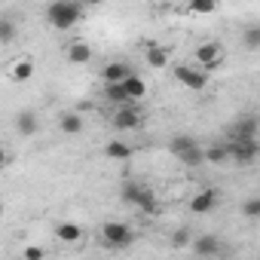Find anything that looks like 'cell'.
<instances>
[{
	"label": "cell",
	"mask_w": 260,
	"mask_h": 260,
	"mask_svg": "<svg viewBox=\"0 0 260 260\" xmlns=\"http://www.w3.org/2000/svg\"><path fill=\"white\" fill-rule=\"evenodd\" d=\"M144 122V113L135 101H128V104H119V110L113 113V128L116 132H132V128H138Z\"/></svg>",
	"instance_id": "obj_5"
},
{
	"label": "cell",
	"mask_w": 260,
	"mask_h": 260,
	"mask_svg": "<svg viewBox=\"0 0 260 260\" xmlns=\"http://www.w3.org/2000/svg\"><path fill=\"white\" fill-rule=\"evenodd\" d=\"M37 128H40L37 113H34V110H19V116H16V132H19L22 138H34Z\"/></svg>",
	"instance_id": "obj_9"
},
{
	"label": "cell",
	"mask_w": 260,
	"mask_h": 260,
	"mask_svg": "<svg viewBox=\"0 0 260 260\" xmlns=\"http://www.w3.org/2000/svg\"><path fill=\"white\" fill-rule=\"evenodd\" d=\"M260 156V144L257 138H245V141H230V159L239 166H251Z\"/></svg>",
	"instance_id": "obj_7"
},
{
	"label": "cell",
	"mask_w": 260,
	"mask_h": 260,
	"mask_svg": "<svg viewBox=\"0 0 260 260\" xmlns=\"http://www.w3.org/2000/svg\"><path fill=\"white\" fill-rule=\"evenodd\" d=\"M104 0H83V7H101Z\"/></svg>",
	"instance_id": "obj_29"
},
{
	"label": "cell",
	"mask_w": 260,
	"mask_h": 260,
	"mask_svg": "<svg viewBox=\"0 0 260 260\" xmlns=\"http://www.w3.org/2000/svg\"><path fill=\"white\" fill-rule=\"evenodd\" d=\"M31 77H34V61H31V58H19V61L13 64V80L25 83V80H31Z\"/></svg>",
	"instance_id": "obj_22"
},
{
	"label": "cell",
	"mask_w": 260,
	"mask_h": 260,
	"mask_svg": "<svg viewBox=\"0 0 260 260\" xmlns=\"http://www.w3.org/2000/svg\"><path fill=\"white\" fill-rule=\"evenodd\" d=\"M190 248H193L199 257H214V254H220V251H223V245H220V239H217V236H196Z\"/></svg>",
	"instance_id": "obj_11"
},
{
	"label": "cell",
	"mask_w": 260,
	"mask_h": 260,
	"mask_svg": "<svg viewBox=\"0 0 260 260\" xmlns=\"http://www.w3.org/2000/svg\"><path fill=\"white\" fill-rule=\"evenodd\" d=\"M144 58H147V64H150L153 71H162V68L172 64V52H169L166 46H147V49H144Z\"/></svg>",
	"instance_id": "obj_13"
},
{
	"label": "cell",
	"mask_w": 260,
	"mask_h": 260,
	"mask_svg": "<svg viewBox=\"0 0 260 260\" xmlns=\"http://www.w3.org/2000/svg\"><path fill=\"white\" fill-rule=\"evenodd\" d=\"M226 159H230V144H214V147L205 150V162L220 166V162H226Z\"/></svg>",
	"instance_id": "obj_23"
},
{
	"label": "cell",
	"mask_w": 260,
	"mask_h": 260,
	"mask_svg": "<svg viewBox=\"0 0 260 260\" xmlns=\"http://www.w3.org/2000/svg\"><path fill=\"white\" fill-rule=\"evenodd\" d=\"M101 239H104L110 248H125V245L135 242V233H132V226L122 223V220H107V223L101 226Z\"/></svg>",
	"instance_id": "obj_4"
},
{
	"label": "cell",
	"mask_w": 260,
	"mask_h": 260,
	"mask_svg": "<svg viewBox=\"0 0 260 260\" xmlns=\"http://www.w3.org/2000/svg\"><path fill=\"white\" fill-rule=\"evenodd\" d=\"M104 98L113 104H128V92L122 83H104Z\"/></svg>",
	"instance_id": "obj_20"
},
{
	"label": "cell",
	"mask_w": 260,
	"mask_h": 260,
	"mask_svg": "<svg viewBox=\"0 0 260 260\" xmlns=\"http://www.w3.org/2000/svg\"><path fill=\"white\" fill-rule=\"evenodd\" d=\"M25 260H43L46 257V251L43 248H37V245H31V248H25V254H22Z\"/></svg>",
	"instance_id": "obj_27"
},
{
	"label": "cell",
	"mask_w": 260,
	"mask_h": 260,
	"mask_svg": "<svg viewBox=\"0 0 260 260\" xmlns=\"http://www.w3.org/2000/svg\"><path fill=\"white\" fill-rule=\"evenodd\" d=\"M242 43L245 49H260V25H248L242 31Z\"/></svg>",
	"instance_id": "obj_24"
},
{
	"label": "cell",
	"mask_w": 260,
	"mask_h": 260,
	"mask_svg": "<svg viewBox=\"0 0 260 260\" xmlns=\"http://www.w3.org/2000/svg\"><path fill=\"white\" fill-rule=\"evenodd\" d=\"M217 202H220V193H217L214 187H205V190H199V193L190 199V211H196V214H211V211L217 208Z\"/></svg>",
	"instance_id": "obj_8"
},
{
	"label": "cell",
	"mask_w": 260,
	"mask_h": 260,
	"mask_svg": "<svg viewBox=\"0 0 260 260\" xmlns=\"http://www.w3.org/2000/svg\"><path fill=\"white\" fill-rule=\"evenodd\" d=\"M55 239H58L61 245H80V242H83V226L74 223V220H64V223L55 226Z\"/></svg>",
	"instance_id": "obj_10"
},
{
	"label": "cell",
	"mask_w": 260,
	"mask_h": 260,
	"mask_svg": "<svg viewBox=\"0 0 260 260\" xmlns=\"http://www.w3.org/2000/svg\"><path fill=\"white\" fill-rule=\"evenodd\" d=\"M83 0H52L46 7V22L55 31H71L80 19H83Z\"/></svg>",
	"instance_id": "obj_1"
},
{
	"label": "cell",
	"mask_w": 260,
	"mask_h": 260,
	"mask_svg": "<svg viewBox=\"0 0 260 260\" xmlns=\"http://www.w3.org/2000/svg\"><path fill=\"white\" fill-rule=\"evenodd\" d=\"M242 214L251 217V220H260V196H251L242 202Z\"/></svg>",
	"instance_id": "obj_26"
},
{
	"label": "cell",
	"mask_w": 260,
	"mask_h": 260,
	"mask_svg": "<svg viewBox=\"0 0 260 260\" xmlns=\"http://www.w3.org/2000/svg\"><path fill=\"white\" fill-rule=\"evenodd\" d=\"M13 40H16V25H13V19H10V16H4V19H0V43L10 46Z\"/></svg>",
	"instance_id": "obj_25"
},
{
	"label": "cell",
	"mask_w": 260,
	"mask_h": 260,
	"mask_svg": "<svg viewBox=\"0 0 260 260\" xmlns=\"http://www.w3.org/2000/svg\"><path fill=\"white\" fill-rule=\"evenodd\" d=\"M196 147H199V144H196V138H193V135H175V138L169 141V150H172V156H178V159H181V156H187V153H190V150H196Z\"/></svg>",
	"instance_id": "obj_18"
},
{
	"label": "cell",
	"mask_w": 260,
	"mask_h": 260,
	"mask_svg": "<svg viewBox=\"0 0 260 260\" xmlns=\"http://www.w3.org/2000/svg\"><path fill=\"white\" fill-rule=\"evenodd\" d=\"M122 86H125V92H128V101H144V98H147V83H144L138 74H128V77L122 80Z\"/></svg>",
	"instance_id": "obj_15"
},
{
	"label": "cell",
	"mask_w": 260,
	"mask_h": 260,
	"mask_svg": "<svg viewBox=\"0 0 260 260\" xmlns=\"http://www.w3.org/2000/svg\"><path fill=\"white\" fill-rule=\"evenodd\" d=\"M245 138H257V119H239L230 128V141H245Z\"/></svg>",
	"instance_id": "obj_16"
},
{
	"label": "cell",
	"mask_w": 260,
	"mask_h": 260,
	"mask_svg": "<svg viewBox=\"0 0 260 260\" xmlns=\"http://www.w3.org/2000/svg\"><path fill=\"white\" fill-rule=\"evenodd\" d=\"M172 74H175V80H178L184 89H193V92L208 89V74H205L199 64H175Z\"/></svg>",
	"instance_id": "obj_3"
},
{
	"label": "cell",
	"mask_w": 260,
	"mask_h": 260,
	"mask_svg": "<svg viewBox=\"0 0 260 260\" xmlns=\"http://www.w3.org/2000/svg\"><path fill=\"white\" fill-rule=\"evenodd\" d=\"M92 55H95V52H92V46H89V43H83V40H74V43L68 46V61H71V64H89V61H92Z\"/></svg>",
	"instance_id": "obj_14"
},
{
	"label": "cell",
	"mask_w": 260,
	"mask_h": 260,
	"mask_svg": "<svg viewBox=\"0 0 260 260\" xmlns=\"http://www.w3.org/2000/svg\"><path fill=\"white\" fill-rule=\"evenodd\" d=\"M104 156H107V159H116V162H122V159H128V156H132V147H128L122 138H113V141H107V144H104Z\"/></svg>",
	"instance_id": "obj_19"
},
{
	"label": "cell",
	"mask_w": 260,
	"mask_h": 260,
	"mask_svg": "<svg viewBox=\"0 0 260 260\" xmlns=\"http://www.w3.org/2000/svg\"><path fill=\"white\" fill-rule=\"evenodd\" d=\"M217 7H220V0H190V4H187V10L193 16H211Z\"/></svg>",
	"instance_id": "obj_21"
},
{
	"label": "cell",
	"mask_w": 260,
	"mask_h": 260,
	"mask_svg": "<svg viewBox=\"0 0 260 260\" xmlns=\"http://www.w3.org/2000/svg\"><path fill=\"white\" fill-rule=\"evenodd\" d=\"M128 74H132V68H128L125 61H107V64L101 68V80H104V83H122Z\"/></svg>",
	"instance_id": "obj_12"
},
{
	"label": "cell",
	"mask_w": 260,
	"mask_h": 260,
	"mask_svg": "<svg viewBox=\"0 0 260 260\" xmlns=\"http://www.w3.org/2000/svg\"><path fill=\"white\" fill-rule=\"evenodd\" d=\"M122 202H125V205L141 208L144 214H156V211H159L153 190H150V187H144V184H125V187H122Z\"/></svg>",
	"instance_id": "obj_2"
},
{
	"label": "cell",
	"mask_w": 260,
	"mask_h": 260,
	"mask_svg": "<svg viewBox=\"0 0 260 260\" xmlns=\"http://www.w3.org/2000/svg\"><path fill=\"white\" fill-rule=\"evenodd\" d=\"M58 128H61L64 135H80V132H83V116L74 113V110H64V113L58 116Z\"/></svg>",
	"instance_id": "obj_17"
},
{
	"label": "cell",
	"mask_w": 260,
	"mask_h": 260,
	"mask_svg": "<svg viewBox=\"0 0 260 260\" xmlns=\"http://www.w3.org/2000/svg\"><path fill=\"white\" fill-rule=\"evenodd\" d=\"M187 242V230H181V233H175V245H184Z\"/></svg>",
	"instance_id": "obj_28"
},
{
	"label": "cell",
	"mask_w": 260,
	"mask_h": 260,
	"mask_svg": "<svg viewBox=\"0 0 260 260\" xmlns=\"http://www.w3.org/2000/svg\"><path fill=\"white\" fill-rule=\"evenodd\" d=\"M193 61H196L199 68H205V71H217L220 61H223V46H220L217 40H205L202 46H196Z\"/></svg>",
	"instance_id": "obj_6"
}]
</instances>
